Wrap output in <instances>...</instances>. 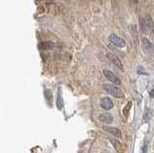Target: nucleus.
Masks as SVG:
<instances>
[{"mask_svg":"<svg viewBox=\"0 0 154 153\" xmlns=\"http://www.w3.org/2000/svg\"><path fill=\"white\" fill-rule=\"evenodd\" d=\"M103 89L107 93H109L110 94H112L113 96L117 97V98H123L124 97V93H122V90H120L119 87H117L116 85H113V84H104L103 85Z\"/></svg>","mask_w":154,"mask_h":153,"instance_id":"obj_1","label":"nucleus"},{"mask_svg":"<svg viewBox=\"0 0 154 153\" xmlns=\"http://www.w3.org/2000/svg\"><path fill=\"white\" fill-rule=\"evenodd\" d=\"M141 42L143 51L149 56H154V45L152 42L146 38H142Z\"/></svg>","mask_w":154,"mask_h":153,"instance_id":"obj_2","label":"nucleus"},{"mask_svg":"<svg viewBox=\"0 0 154 153\" xmlns=\"http://www.w3.org/2000/svg\"><path fill=\"white\" fill-rule=\"evenodd\" d=\"M109 40L113 44H115L118 47H124L125 46V41L123 39H122V38L118 37L116 34H111L109 36Z\"/></svg>","mask_w":154,"mask_h":153,"instance_id":"obj_3","label":"nucleus"},{"mask_svg":"<svg viewBox=\"0 0 154 153\" xmlns=\"http://www.w3.org/2000/svg\"><path fill=\"white\" fill-rule=\"evenodd\" d=\"M103 74H104L105 77L110 81V82H112V83L115 84V85H120V81H119V79L112 72V71H110V70H108V69H104V70H103Z\"/></svg>","mask_w":154,"mask_h":153,"instance_id":"obj_4","label":"nucleus"},{"mask_svg":"<svg viewBox=\"0 0 154 153\" xmlns=\"http://www.w3.org/2000/svg\"><path fill=\"white\" fill-rule=\"evenodd\" d=\"M102 128L104 129V131L108 132L110 134H112V135L115 136V137H117L119 139H122V131H120L119 128H116V127H107V126H104Z\"/></svg>","mask_w":154,"mask_h":153,"instance_id":"obj_5","label":"nucleus"},{"mask_svg":"<svg viewBox=\"0 0 154 153\" xmlns=\"http://www.w3.org/2000/svg\"><path fill=\"white\" fill-rule=\"evenodd\" d=\"M100 106L102 107L104 110H106V111H109V110H111L114 107V103L109 97H104V98L101 99Z\"/></svg>","mask_w":154,"mask_h":153,"instance_id":"obj_6","label":"nucleus"},{"mask_svg":"<svg viewBox=\"0 0 154 153\" xmlns=\"http://www.w3.org/2000/svg\"><path fill=\"white\" fill-rule=\"evenodd\" d=\"M98 119L99 121L103 122L105 124H111L113 122L114 118H113V116L110 114H107V113H104V114H101L98 116Z\"/></svg>","mask_w":154,"mask_h":153,"instance_id":"obj_7","label":"nucleus"},{"mask_svg":"<svg viewBox=\"0 0 154 153\" xmlns=\"http://www.w3.org/2000/svg\"><path fill=\"white\" fill-rule=\"evenodd\" d=\"M108 58H109V60L112 62V63L116 66H118L119 69H120L122 70H123V65H122V63L120 62V60L118 58V56H116V55H114V54H112V53H109L108 54Z\"/></svg>","mask_w":154,"mask_h":153,"instance_id":"obj_8","label":"nucleus"},{"mask_svg":"<svg viewBox=\"0 0 154 153\" xmlns=\"http://www.w3.org/2000/svg\"><path fill=\"white\" fill-rule=\"evenodd\" d=\"M144 20H146V27H147V31L150 35H152L154 33V22H153V20L151 16H146V18H144Z\"/></svg>","mask_w":154,"mask_h":153,"instance_id":"obj_9","label":"nucleus"},{"mask_svg":"<svg viewBox=\"0 0 154 153\" xmlns=\"http://www.w3.org/2000/svg\"><path fill=\"white\" fill-rule=\"evenodd\" d=\"M54 46L55 44L51 41H42V42H40L38 45V47L41 50H50L54 48Z\"/></svg>","mask_w":154,"mask_h":153,"instance_id":"obj_10","label":"nucleus"},{"mask_svg":"<svg viewBox=\"0 0 154 153\" xmlns=\"http://www.w3.org/2000/svg\"><path fill=\"white\" fill-rule=\"evenodd\" d=\"M109 141H110L111 142H112L113 146H114L118 151H119V152H122V151H123V145H122V143L120 142L119 141L116 140V139H112V138H109Z\"/></svg>","mask_w":154,"mask_h":153,"instance_id":"obj_11","label":"nucleus"},{"mask_svg":"<svg viewBox=\"0 0 154 153\" xmlns=\"http://www.w3.org/2000/svg\"><path fill=\"white\" fill-rule=\"evenodd\" d=\"M140 28H141V31L143 33V34H148V31H147V27H146V23L144 18H140Z\"/></svg>","mask_w":154,"mask_h":153,"instance_id":"obj_12","label":"nucleus"},{"mask_svg":"<svg viewBox=\"0 0 154 153\" xmlns=\"http://www.w3.org/2000/svg\"><path fill=\"white\" fill-rule=\"evenodd\" d=\"M63 105H64V102H63L61 90L59 89V90H58V96H57V107H58V109L61 110L63 108Z\"/></svg>","mask_w":154,"mask_h":153,"instance_id":"obj_13","label":"nucleus"},{"mask_svg":"<svg viewBox=\"0 0 154 153\" xmlns=\"http://www.w3.org/2000/svg\"><path fill=\"white\" fill-rule=\"evenodd\" d=\"M131 107H132V101H129L123 109V115L125 117H128V114L130 112V110H131Z\"/></svg>","mask_w":154,"mask_h":153,"instance_id":"obj_14","label":"nucleus"},{"mask_svg":"<svg viewBox=\"0 0 154 153\" xmlns=\"http://www.w3.org/2000/svg\"><path fill=\"white\" fill-rule=\"evenodd\" d=\"M146 149H147V142H146H146H144L143 147V153H146Z\"/></svg>","mask_w":154,"mask_h":153,"instance_id":"obj_15","label":"nucleus"},{"mask_svg":"<svg viewBox=\"0 0 154 153\" xmlns=\"http://www.w3.org/2000/svg\"><path fill=\"white\" fill-rule=\"evenodd\" d=\"M130 2H131L132 4H134V5H137V4L139 3V0H130Z\"/></svg>","mask_w":154,"mask_h":153,"instance_id":"obj_16","label":"nucleus"},{"mask_svg":"<svg viewBox=\"0 0 154 153\" xmlns=\"http://www.w3.org/2000/svg\"><path fill=\"white\" fill-rule=\"evenodd\" d=\"M149 94H150V96L154 98V89L150 90V93H149Z\"/></svg>","mask_w":154,"mask_h":153,"instance_id":"obj_17","label":"nucleus"}]
</instances>
